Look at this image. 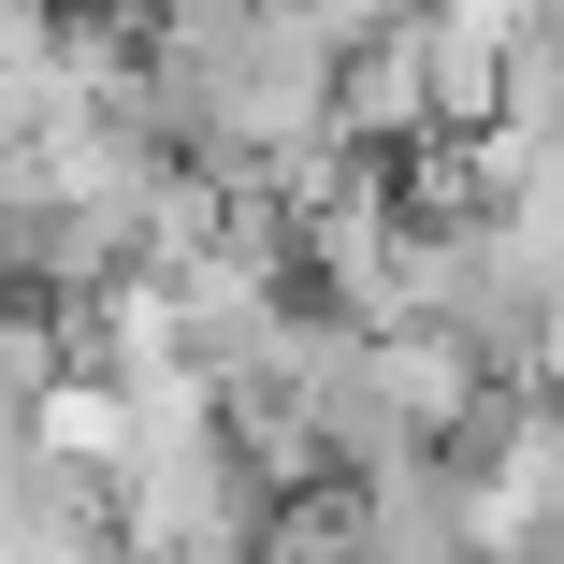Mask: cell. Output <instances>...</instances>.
<instances>
[{
  "label": "cell",
  "mask_w": 564,
  "mask_h": 564,
  "mask_svg": "<svg viewBox=\"0 0 564 564\" xmlns=\"http://www.w3.org/2000/svg\"><path fill=\"white\" fill-rule=\"evenodd\" d=\"M348 564H492V507H478V478L448 464V448H420V464L362 478V492H348Z\"/></svg>",
  "instance_id": "6da1fadb"
}]
</instances>
